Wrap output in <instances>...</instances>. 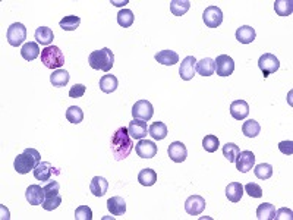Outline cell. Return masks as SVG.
Returning <instances> with one entry per match:
<instances>
[{"label": "cell", "instance_id": "obj_1", "mask_svg": "<svg viewBox=\"0 0 293 220\" xmlns=\"http://www.w3.org/2000/svg\"><path fill=\"white\" fill-rule=\"evenodd\" d=\"M110 147H111V153H113V157L116 162L125 160L131 154V151L133 150V142L128 132V128L122 126L114 131V134L111 137Z\"/></svg>", "mask_w": 293, "mask_h": 220}, {"label": "cell", "instance_id": "obj_2", "mask_svg": "<svg viewBox=\"0 0 293 220\" xmlns=\"http://www.w3.org/2000/svg\"><path fill=\"white\" fill-rule=\"evenodd\" d=\"M41 162V156L35 148H25L22 154L15 159L13 167L19 175H27L34 170Z\"/></svg>", "mask_w": 293, "mask_h": 220}, {"label": "cell", "instance_id": "obj_3", "mask_svg": "<svg viewBox=\"0 0 293 220\" xmlns=\"http://www.w3.org/2000/svg\"><path fill=\"white\" fill-rule=\"evenodd\" d=\"M88 63L96 71L108 72L113 68V65H114V55H113V52L110 49L104 47L101 50H96V52L90 53Z\"/></svg>", "mask_w": 293, "mask_h": 220}, {"label": "cell", "instance_id": "obj_4", "mask_svg": "<svg viewBox=\"0 0 293 220\" xmlns=\"http://www.w3.org/2000/svg\"><path fill=\"white\" fill-rule=\"evenodd\" d=\"M62 204L60 197V185L57 181H49L44 187V203L41 204L44 210L53 212Z\"/></svg>", "mask_w": 293, "mask_h": 220}, {"label": "cell", "instance_id": "obj_5", "mask_svg": "<svg viewBox=\"0 0 293 220\" xmlns=\"http://www.w3.org/2000/svg\"><path fill=\"white\" fill-rule=\"evenodd\" d=\"M41 63L49 69H62L65 65V55L57 46H49L41 50Z\"/></svg>", "mask_w": 293, "mask_h": 220}, {"label": "cell", "instance_id": "obj_6", "mask_svg": "<svg viewBox=\"0 0 293 220\" xmlns=\"http://www.w3.org/2000/svg\"><path fill=\"white\" fill-rule=\"evenodd\" d=\"M7 37V43L13 47H19L25 40H27V28L24 24L21 22H15L7 28L6 32Z\"/></svg>", "mask_w": 293, "mask_h": 220}, {"label": "cell", "instance_id": "obj_7", "mask_svg": "<svg viewBox=\"0 0 293 220\" xmlns=\"http://www.w3.org/2000/svg\"><path fill=\"white\" fill-rule=\"evenodd\" d=\"M258 68L261 69L264 78H267L268 75H271V74H274V72L279 71L280 62H279V59H277L274 55H271V53H264V55L258 59Z\"/></svg>", "mask_w": 293, "mask_h": 220}, {"label": "cell", "instance_id": "obj_8", "mask_svg": "<svg viewBox=\"0 0 293 220\" xmlns=\"http://www.w3.org/2000/svg\"><path fill=\"white\" fill-rule=\"evenodd\" d=\"M202 19L208 28H217L223 22V12L217 6H208L202 13Z\"/></svg>", "mask_w": 293, "mask_h": 220}, {"label": "cell", "instance_id": "obj_9", "mask_svg": "<svg viewBox=\"0 0 293 220\" xmlns=\"http://www.w3.org/2000/svg\"><path fill=\"white\" fill-rule=\"evenodd\" d=\"M215 72L218 77H229L235 72V60L227 55H220L214 60Z\"/></svg>", "mask_w": 293, "mask_h": 220}, {"label": "cell", "instance_id": "obj_10", "mask_svg": "<svg viewBox=\"0 0 293 220\" xmlns=\"http://www.w3.org/2000/svg\"><path fill=\"white\" fill-rule=\"evenodd\" d=\"M236 169L242 173H246L249 172L254 166H255V154L249 150H245V151H239L236 160Z\"/></svg>", "mask_w": 293, "mask_h": 220}, {"label": "cell", "instance_id": "obj_11", "mask_svg": "<svg viewBox=\"0 0 293 220\" xmlns=\"http://www.w3.org/2000/svg\"><path fill=\"white\" fill-rule=\"evenodd\" d=\"M132 114L133 119H139V120H150L154 114V108L148 100H139L133 105L132 108Z\"/></svg>", "mask_w": 293, "mask_h": 220}, {"label": "cell", "instance_id": "obj_12", "mask_svg": "<svg viewBox=\"0 0 293 220\" xmlns=\"http://www.w3.org/2000/svg\"><path fill=\"white\" fill-rule=\"evenodd\" d=\"M169 157L170 160H173L175 163H182L186 160L188 157V150H186V145L181 141H175L169 145Z\"/></svg>", "mask_w": 293, "mask_h": 220}, {"label": "cell", "instance_id": "obj_13", "mask_svg": "<svg viewBox=\"0 0 293 220\" xmlns=\"http://www.w3.org/2000/svg\"><path fill=\"white\" fill-rule=\"evenodd\" d=\"M205 210V200L201 195H191L185 201V212L191 216H199Z\"/></svg>", "mask_w": 293, "mask_h": 220}, {"label": "cell", "instance_id": "obj_14", "mask_svg": "<svg viewBox=\"0 0 293 220\" xmlns=\"http://www.w3.org/2000/svg\"><path fill=\"white\" fill-rule=\"evenodd\" d=\"M128 132L133 139H144L148 134V125L145 120L133 119L128 126Z\"/></svg>", "mask_w": 293, "mask_h": 220}, {"label": "cell", "instance_id": "obj_15", "mask_svg": "<svg viewBox=\"0 0 293 220\" xmlns=\"http://www.w3.org/2000/svg\"><path fill=\"white\" fill-rule=\"evenodd\" d=\"M135 151L141 159H153L157 154V145L148 139H139L135 145Z\"/></svg>", "mask_w": 293, "mask_h": 220}, {"label": "cell", "instance_id": "obj_16", "mask_svg": "<svg viewBox=\"0 0 293 220\" xmlns=\"http://www.w3.org/2000/svg\"><path fill=\"white\" fill-rule=\"evenodd\" d=\"M25 198L31 206H41L44 203V188L40 185H29L25 191Z\"/></svg>", "mask_w": 293, "mask_h": 220}, {"label": "cell", "instance_id": "obj_17", "mask_svg": "<svg viewBox=\"0 0 293 220\" xmlns=\"http://www.w3.org/2000/svg\"><path fill=\"white\" fill-rule=\"evenodd\" d=\"M196 59L194 56H188L182 60L181 68H179V75L184 81H191L195 75Z\"/></svg>", "mask_w": 293, "mask_h": 220}, {"label": "cell", "instance_id": "obj_18", "mask_svg": "<svg viewBox=\"0 0 293 220\" xmlns=\"http://www.w3.org/2000/svg\"><path fill=\"white\" fill-rule=\"evenodd\" d=\"M53 173H54V167L49 162H40L38 166L34 169V178L37 181H43V182H49L52 179Z\"/></svg>", "mask_w": 293, "mask_h": 220}, {"label": "cell", "instance_id": "obj_19", "mask_svg": "<svg viewBox=\"0 0 293 220\" xmlns=\"http://www.w3.org/2000/svg\"><path fill=\"white\" fill-rule=\"evenodd\" d=\"M257 37V32L249 25H242L236 29V40L240 44H251Z\"/></svg>", "mask_w": 293, "mask_h": 220}, {"label": "cell", "instance_id": "obj_20", "mask_svg": "<svg viewBox=\"0 0 293 220\" xmlns=\"http://www.w3.org/2000/svg\"><path fill=\"white\" fill-rule=\"evenodd\" d=\"M230 114L236 120H243L249 114V106L245 100H235L230 105Z\"/></svg>", "mask_w": 293, "mask_h": 220}, {"label": "cell", "instance_id": "obj_21", "mask_svg": "<svg viewBox=\"0 0 293 220\" xmlns=\"http://www.w3.org/2000/svg\"><path fill=\"white\" fill-rule=\"evenodd\" d=\"M195 71L201 77H211L215 72V63L211 57H204L199 62H196Z\"/></svg>", "mask_w": 293, "mask_h": 220}, {"label": "cell", "instance_id": "obj_22", "mask_svg": "<svg viewBox=\"0 0 293 220\" xmlns=\"http://www.w3.org/2000/svg\"><path fill=\"white\" fill-rule=\"evenodd\" d=\"M107 209L113 216H122L126 212V203L122 197H111L107 201Z\"/></svg>", "mask_w": 293, "mask_h": 220}, {"label": "cell", "instance_id": "obj_23", "mask_svg": "<svg viewBox=\"0 0 293 220\" xmlns=\"http://www.w3.org/2000/svg\"><path fill=\"white\" fill-rule=\"evenodd\" d=\"M34 37H35V40H37L38 44L46 46V47H49L50 43L54 40V34H53V31L49 27H40V28H37Z\"/></svg>", "mask_w": 293, "mask_h": 220}, {"label": "cell", "instance_id": "obj_24", "mask_svg": "<svg viewBox=\"0 0 293 220\" xmlns=\"http://www.w3.org/2000/svg\"><path fill=\"white\" fill-rule=\"evenodd\" d=\"M117 87H119V81H117V78L114 75L107 74V75L101 77V80H100V90L103 93L111 94V93H114L117 90Z\"/></svg>", "mask_w": 293, "mask_h": 220}, {"label": "cell", "instance_id": "obj_25", "mask_svg": "<svg viewBox=\"0 0 293 220\" xmlns=\"http://www.w3.org/2000/svg\"><path fill=\"white\" fill-rule=\"evenodd\" d=\"M243 195V187L240 182H230L226 188V197L232 203H239Z\"/></svg>", "mask_w": 293, "mask_h": 220}, {"label": "cell", "instance_id": "obj_26", "mask_svg": "<svg viewBox=\"0 0 293 220\" xmlns=\"http://www.w3.org/2000/svg\"><path fill=\"white\" fill-rule=\"evenodd\" d=\"M156 60L161 65L172 66L179 62V55L173 50H161L156 55Z\"/></svg>", "mask_w": 293, "mask_h": 220}, {"label": "cell", "instance_id": "obj_27", "mask_svg": "<svg viewBox=\"0 0 293 220\" xmlns=\"http://www.w3.org/2000/svg\"><path fill=\"white\" fill-rule=\"evenodd\" d=\"M108 190V182L103 176H94L90 184V191L96 197H103Z\"/></svg>", "mask_w": 293, "mask_h": 220}, {"label": "cell", "instance_id": "obj_28", "mask_svg": "<svg viewBox=\"0 0 293 220\" xmlns=\"http://www.w3.org/2000/svg\"><path fill=\"white\" fill-rule=\"evenodd\" d=\"M21 55H22V57H24L25 60H28V62L35 60V59L40 56V47H38V44H37V43H34V41H28V43H25V44L22 46V49H21Z\"/></svg>", "mask_w": 293, "mask_h": 220}, {"label": "cell", "instance_id": "obj_29", "mask_svg": "<svg viewBox=\"0 0 293 220\" xmlns=\"http://www.w3.org/2000/svg\"><path fill=\"white\" fill-rule=\"evenodd\" d=\"M138 182L142 185V187H153L156 182H157V173L150 169V167H145L142 169L139 173H138Z\"/></svg>", "mask_w": 293, "mask_h": 220}, {"label": "cell", "instance_id": "obj_30", "mask_svg": "<svg viewBox=\"0 0 293 220\" xmlns=\"http://www.w3.org/2000/svg\"><path fill=\"white\" fill-rule=\"evenodd\" d=\"M69 72L65 69H56L52 75H50V82L53 84V87H65L69 82Z\"/></svg>", "mask_w": 293, "mask_h": 220}, {"label": "cell", "instance_id": "obj_31", "mask_svg": "<svg viewBox=\"0 0 293 220\" xmlns=\"http://www.w3.org/2000/svg\"><path fill=\"white\" fill-rule=\"evenodd\" d=\"M148 134L151 135L153 139L161 141L167 137V126L163 122H154L151 126H148Z\"/></svg>", "mask_w": 293, "mask_h": 220}, {"label": "cell", "instance_id": "obj_32", "mask_svg": "<svg viewBox=\"0 0 293 220\" xmlns=\"http://www.w3.org/2000/svg\"><path fill=\"white\" fill-rule=\"evenodd\" d=\"M257 218L260 220H274L276 207L270 203H263L257 209Z\"/></svg>", "mask_w": 293, "mask_h": 220}, {"label": "cell", "instance_id": "obj_33", "mask_svg": "<svg viewBox=\"0 0 293 220\" xmlns=\"http://www.w3.org/2000/svg\"><path fill=\"white\" fill-rule=\"evenodd\" d=\"M242 132L248 138H255L261 132V126H260V123L255 119H248L242 125Z\"/></svg>", "mask_w": 293, "mask_h": 220}, {"label": "cell", "instance_id": "obj_34", "mask_svg": "<svg viewBox=\"0 0 293 220\" xmlns=\"http://www.w3.org/2000/svg\"><path fill=\"white\" fill-rule=\"evenodd\" d=\"M191 7L189 0H172L170 1V10L175 16H182L185 15Z\"/></svg>", "mask_w": 293, "mask_h": 220}, {"label": "cell", "instance_id": "obj_35", "mask_svg": "<svg viewBox=\"0 0 293 220\" xmlns=\"http://www.w3.org/2000/svg\"><path fill=\"white\" fill-rule=\"evenodd\" d=\"M274 10L280 16H291L293 12V1L292 0H276Z\"/></svg>", "mask_w": 293, "mask_h": 220}, {"label": "cell", "instance_id": "obj_36", "mask_svg": "<svg viewBox=\"0 0 293 220\" xmlns=\"http://www.w3.org/2000/svg\"><path fill=\"white\" fill-rule=\"evenodd\" d=\"M80 24H81V19H80V16H75V15L65 16V18L59 22V25H60V28H62L63 31H75V29L80 27Z\"/></svg>", "mask_w": 293, "mask_h": 220}, {"label": "cell", "instance_id": "obj_37", "mask_svg": "<svg viewBox=\"0 0 293 220\" xmlns=\"http://www.w3.org/2000/svg\"><path fill=\"white\" fill-rule=\"evenodd\" d=\"M254 173L258 179L261 181H267L273 176V166L268 165V163H261V165H257L255 169H254Z\"/></svg>", "mask_w": 293, "mask_h": 220}, {"label": "cell", "instance_id": "obj_38", "mask_svg": "<svg viewBox=\"0 0 293 220\" xmlns=\"http://www.w3.org/2000/svg\"><path fill=\"white\" fill-rule=\"evenodd\" d=\"M133 21H135V16H133L132 10H129V9H122V10H119V13H117V24H119L120 27L129 28V27L133 24Z\"/></svg>", "mask_w": 293, "mask_h": 220}, {"label": "cell", "instance_id": "obj_39", "mask_svg": "<svg viewBox=\"0 0 293 220\" xmlns=\"http://www.w3.org/2000/svg\"><path fill=\"white\" fill-rule=\"evenodd\" d=\"M202 147H204V150H205V151H208V153H214V151H217V150H218V147H220V141H218V138H217L215 135L210 134V135H205V137H204V139H202Z\"/></svg>", "mask_w": 293, "mask_h": 220}, {"label": "cell", "instance_id": "obj_40", "mask_svg": "<svg viewBox=\"0 0 293 220\" xmlns=\"http://www.w3.org/2000/svg\"><path fill=\"white\" fill-rule=\"evenodd\" d=\"M66 119L71 122V123H81L82 119H84V111L81 110V108L78 106H71L69 109L66 110Z\"/></svg>", "mask_w": 293, "mask_h": 220}, {"label": "cell", "instance_id": "obj_41", "mask_svg": "<svg viewBox=\"0 0 293 220\" xmlns=\"http://www.w3.org/2000/svg\"><path fill=\"white\" fill-rule=\"evenodd\" d=\"M239 147L233 142H227L224 147H223V156L229 160V163H235L238 154H239Z\"/></svg>", "mask_w": 293, "mask_h": 220}, {"label": "cell", "instance_id": "obj_42", "mask_svg": "<svg viewBox=\"0 0 293 220\" xmlns=\"http://www.w3.org/2000/svg\"><path fill=\"white\" fill-rule=\"evenodd\" d=\"M243 191L252 197V198H261L263 197V188L258 185V184H254V182H249L243 187Z\"/></svg>", "mask_w": 293, "mask_h": 220}, {"label": "cell", "instance_id": "obj_43", "mask_svg": "<svg viewBox=\"0 0 293 220\" xmlns=\"http://www.w3.org/2000/svg\"><path fill=\"white\" fill-rule=\"evenodd\" d=\"M75 219L77 220H91L93 219V212L88 206H80L75 210Z\"/></svg>", "mask_w": 293, "mask_h": 220}, {"label": "cell", "instance_id": "obj_44", "mask_svg": "<svg viewBox=\"0 0 293 220\" xmlns=\"http://www.w3.org/2000/svg\"><path fill=\"white\" fill-rule=\"evenodd\" d=\"M85 85L84 84H75L71 90H69V97L71 99H80L85 94Z\"/></svg>", "mask_w": 293, "mask_h": 220}, {"label": "cell", "instance_id": "obj_45", "mask_svg": "<svg viewBox=\"0 0 293 220\" xmlns=\"http://www.w3.org/2000/svg\"><path fill=\"white\" fill-rule=\"evenodd\" d=\"M279 150L286 154V156H292L293 154V142L292 141H282L279 144Z\"/></svg>", "mask_w": 293, "mask_h": 220}, {"label": "cell", "instance_id": "obj_46", "mask_svg": "<svg viewBox=\"0 0 293 220\" xmlns=\"http://www.w3.org/2000/svg\"><path fill=\"white\" fill-rule=\"evenodd\" d=\"M279 219H293V213L292 210H289V209H280V210H277L276 212V218L274 220H279Z\"/></svg>", "mask_w": 293, "mask_h": 220}, {"label": "cell", "instance_id": "obj_47", "mask_svg": "<svg viewBox=\"0 0 293 220\" xmlns=\"http://www.w3.org/2000/svg\"><path fill=\"white\" fill-rule=\"evenodd\" d=\"M111 4H114V6H125V4H128V0H125V1H114V0H111Z\"/></svg>", "mask_w": 293, "mask_h": 220}]
</instances>
